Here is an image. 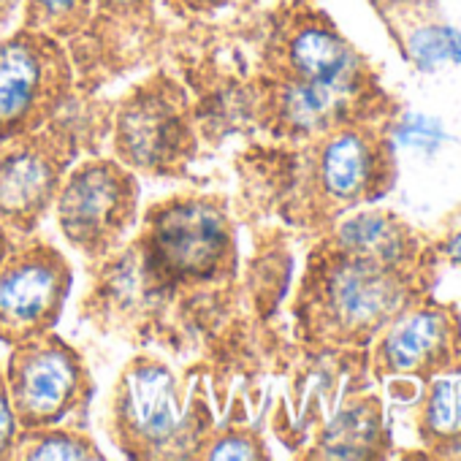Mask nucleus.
I'll return each mask as SVG.
<instances>
[{"instance_id": "nucleus-1", "label": "nucleus", "mask_w": 461, "mask_h": 461, "mask_svg": "<svg viewBox=\"0 0 461 461\" xmlns=\"http://www.w3.org/2000/svg\"><path fill=\"white\" fill-rule=\"evenodd\" d=\"M136 250L149 283L206 285L234 267V228L217 198L179 195L152 206Z\"/></svg>"}, {"instance_id": "nucleus-2", "label": "nucleus", "mask_w": 461, "mask_h": 461, "mask_svg": "<svg viewBox=\"0 0 461 461\" xmlns=\"http://www.w3.org/2000/svg\"><path fill=\"white\" fill-rule=\"evenodd\" d=\"M201 402L187 410L171 369L155 358H136L120 377L114 393V437L136 458L198 456L212 426L195 423Z\"/></svg>"}, {"instance_id": "nucleus-3", "label": "nucleus", "mask_w": 461, "mask_h": 461, "mask_svg": "<svg viewBox=\"0 0 461 461\" xmlns=\"http://www.w3.org/2000/svg\"><path fill=\"white\" fill-rule=\"evenodd\" d=\"M139 182L128 166L109 158L68 168L55 212L66 242L85 258H106L136 222Z\"/></svg>"}, {"instance_id": "nucleus-4", "label": "nucleus", "mask_w": 461, "mask_h": 461, "mask_svg": "<svg viewBox=\"0 0 461 461\" xmlns=\"http://www.w3.org/2000/svg\"><path fill=\"white\" fill-rule=\"evenodd\" d=\"M4 380L20 429L66 426L93 396L85 361L52 331L12 345Z\"/></svg>"}, {"instance_id": "nucleus-5", "label": "nucleus", "mask_w": 461, "mask_h": 461, "mask_svg": "<svg viewBox=\"0 0 461 461\" xmlns=\"http://www.w3.org/2000/svg\"><path fill=\"white\" fill-rule=\"evenodd\" d=\"M71 87V58L58 39L23 28L0 41V141L52 122Z\"/></svg>"}, {"instance_id": "nucleus-6", "label": "nucleus", "mask_w": 461, "mask_h": 461, "mask_svg": "<svg viewBox=\"0 0 461 461\" xmlns=\"http://www.w3.org/2000/svg\"><path fill=\"white\" fill-rule=\"evenodd\" d=\"M114 155L131 171L174 176L193 155L187 98L168 77H152L133 87L114 117Z\"/></svg>"}, {"instance_id": "nucleus-7", "label": "nucleus", "mask_w": 461, "mask_h": 461, "mask_svg": "<svg viewBox=\"0 0 461 461\" xmlns=\"http://www.w3.org/2000/svg\"><path fill=\"white\" fill-rule=\"evenodd\" d=\"M77 139L47 122L39 131L0 141V220L14 234H33L74 163Z\"/></svg>"}, {"instance_id": "nucleus-8", "label": "nucleus", "mask_w": 461, "mask_h": 461, "mask_svg": "<svg viewBox=\"0 0 461 461\" xmlns=\"http://www.w3.org/2000/svg\"><path fill=\"white\" fill-rule=\"evenodd\" d=\"M71 291L66 256L44 242L12 248L0 264V342L20 345L55 329Z\"/></svg>"}, {"instance_id": "nucleus-9", "label": "nucleus", "mask_w": 461, "mask_h": 461, "mask_svg": "<svg viewBox=\"0 0 461 461\" xmlns=\"http://www.w3.org/2000/svg\"><path fill=\"white\" fill-rule=\"evenodd\" d=\"M329 296L334 312L350 326L375 323L399 302L396 283L375 264V258L364 256H356L331 275Z\"/></svg>"}, {"instance_id": "nucleus-10", "label": "nucleus", "mask_w": 461, "mask_h": 461, "mask_svg": "<svg viewBox=\"0 0 461 461\" xmlns=\"http://www.w3.org/2000/svg\"><path fill=\"white\" fill-rule=\"evenodd\" d=\"M285 71L294 82L353 85L350 47L323 25H302L285 41Z\"/></svg>"}, {"instance_id": "nucleus-11", "label": "nucleus", "mask_w": 461, "mask_h": 461, "mask_svg": "<svg viewBox=\"0 0 461 461\" xmlns=\"http://www.w3.org/2000/svg\"><path fill=\"white\" fill-rule=\"evenodd\" d=\"M366 176H369V149L358 136L342 133L326 144L321 158V179L331 195L337 198L356 195L366 185Z\"/></svg>"}, {"instance_id": "nucleus-12", "label": "nucleus", "mask_w": 461, "mask_h": 461, "mask_svg": "<svg viewBox=\"0 0 461 461\" xmlns=\"http://www.w3.org/2000/svg\"><path fill=\"white\" fill-rule=\"evenodd\" d=\"M12 458H104V453L77 426H50L20 429Z\"/></svg>"}, {"instance_id": "nucleus-13", "label": "nucleus", "mask_w": 461, "mask_h": 461, "mask_svg": "<svg viewBox=\"0 0 461 461\" xmlns=\"http://www.w3.org/2000/svg\"><path fill=\"white\" fill-rule=\"evenodd\" d=\"M93 0H25L28 31L47 33L52 39H74L90 28Z\"/></svg>"}, {"instance_id": "nucleus-14", "label": "nucleus", "mask_w": 461, "mask_h": 461, "mask_svg": "<svg viewBox=\"0 0 461 461\" xmlns=\"http://www.w3.org/2000/svg\"><path fill=\"white\" fill-rule=\"evenodd\" d=\"M442 331H445V323L434 312H420V315H412L410 321L399 323L385 342V356H388L391 366H396V369L415 366L429 350H434L439 345Z\"/></svg>"}, {"instance_id": "nucleus-15", "label": "nucleus", "mask_w": 461, "mask_h": 461, "mask_svg": "<svg viewBox=\"0 0 461 461\" xmlns=\"http://www.w3.org/2000/svg\"><path fill=\"white\" fill-rule=\"evenodd\" d=\"M339 240L348 250L364 258H393L399 250V237L391 222L380 214H356L342 222Z\"/></svg>"}, {"instance_id": "nucleus-16", "label": "nucleus", "mask_w": 461, "mask_h": 461, "mask_svg": "<svg viewBox=\"0 0 461 461\" xmlns=\"http://www.w3.org/2000/svg\"><path fill=\"white\" fill-rule=\"evenodd\" d=\"M377 423L366 407L345 410L326 431L323 453L331 458H361L366 456L369 442L375 439Z\"/></svg>"}, {"instance_id": "nucleus-17", "label": "nucleus", "mask_w": 461, "mask_h": 461, "mask_svg": "<svg viewBox=\"0 0 461 461\" xmlns=\"http://www.w3.org/2000/svg\"><path fill=\"white\" fill-rule=\"evenodd\" d=\"M410 55L420 68H434L445 60L461 66V33L447 25H429L410 36Z\"/></svg>"}, {"instance_id": "nucleus-18", "label": "nucleus", "mask_w": 461, "mask_h": 461, "mask_svg": "<svg viewBox=\"0 0 461 461\" xmlns=\"http://www.w3.org/2000/svg\"><path fill=\"white\" fill-rule=\"evenodd\" d=\"M429 420L437 431L445 434L461 431V375L437 380L431 393Z\"/></svg>"}, {"instance_id": "nucleus-19", "label": "nucleus", "mask_w": 461, "mask_h": 461, "mask_svg": "<svg viewBox=\"0 0 461 461\" xmlns=\"http://www.w3.org/2000/svg\"><path fill=\"white\" fill-rule=\"evenodd\" d=\"M203 458H261V442L248 429H225L222 434L206 437L203 442Z\"/></svg>"}, {"instance_id": "nucleus-20", "label": "nucleus", "mask_w": 461, "mask_h": 461, "mask_svg": "<svg viewBox=\"0 0 461 461\" xmlns=\"http://www.w3.org/2000/svg\"><path fill=\"white\" fill-rule=\"evenodd\" d=\"M396 139L402 144H407V147H429L431 149V147H437L445 139V133H442L437 120L412 114V117L402 120V125L396 131Z\"/></svg>"}, {"instance_id": "nucleus-21", "label": "nucleus", "mask_w": 461, "mask_h": 461, "mask_svg": "<svg viewBox=\"0 0 461 461\" xmlns=\"http://www.w3.org/2000/svg\"><path fill=\"white\" fill-rule=\"evenodd\" d=\"M93 9H98V17L104 20L136 23L149 14L152 0H93Z\"/></svg>"}, {"instance_id": "nucleus-22", "label": "nucleus", "mask_w": 461, "mask_h": 461, "mask_svg": "<svg viewBox=\"0 0 461 461\" xmlns=\"http://www.w3.org/2000/svg\"><path fill=\"white\" fill-rule=\"evenodd\" d=\"M17 434H20V423H17V415L9 402L4 372H0V458H12Z\"/></svg>"}, {"instance_id": "nucleus-23", "label": "nucleus", "mask_w": 461, "mask_h": 461, "mask_svg": "<svg viewBox=\"0 0 461 461\" xmlns=\"http://www.w3.org/2000/svg\"><path fill=\"white\" fill-rule=\"evenodd\" d=\"M228 0H171V6L185 12V14H203V12H214L220 6H225Z\"/></svg>"}, {"instance_id": "nucleus-24", "label": "nucleus", "mask_w": 461, "mask_h": 461, "mask_svg": "<svg viewBox=\"0 0 461 461\" xmlns=\"http://www.w3.org/2000/svg\"><path fill=\"white\" fill-rule=\"evenodd\" d=\"M23 0H0V25H6L12 20V14L17 12V6Z\"/></svg>"}, {"instance_id": "nucleus-25", "label": "nucleus", "mask_w": 461, "mask_h": 461, "mask_svg": "<svg viewBox=\"0 0 461 461\" xmlns=\"http://www.w3.org/2000/svg\"><path fill=\"white\" fill-rule=\"evenodd\" d=\"M12 253V242H9V228L0 220V264L6 261V256Z\"/></svg>"}, {"instance_id": "nucleus-26", "label": "nucleus", "mask_w": 461, "mask_h": 461, "mask_svg": "<svg viewBox=\"0 0 461 461\" xmlns=\"http://www.w3.org/2000/svg\"><path fill=\"white\" fill-rule=\"evenodd\" d=\"M450 256H453V258H456V261L461 264V234H458V237H456V240L450 242Z\"/></svg>"}]
</instances>
